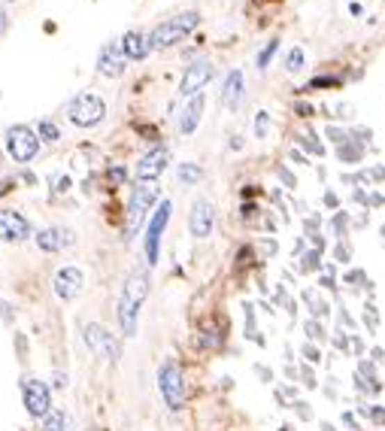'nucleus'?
I'll return each mask as SVG.
<instances>
[{"label":"nucleus","mask_w":385,"mask_h":431,"mask_svg":"<svg viewBox=\"0 0 385 431\" xmlns=\"http://www.w3.org/2000/svg\"><path fill=\"white\" fill-rule=\"evenodd\" d=\"M146 295H149V273L133 270L119 298V322H122L124 337L137 334V313H140V304L146 301Z\"/></svg>","instance_id":"f257e3e1"},{"label":"nucleus","mask_w":385,"mask_h":431,"mask_svg":"<svg viewBox=\"0 0 385 431\" xmlns=\"http://www.w3.org/2000/svg\"><path fill=\"white\" fill-rule=\"evenodd\" d=\"M197 19H200L197 13H182V15H177V19L161 22L152 34H149V46L152 49H167V46L179 43L182 37H188L191 31L197 28Z\"/></svg>","instance_id":"f03ea898"},{"label":"nucleus","mask_w":385,"mask_h":431,"mask_svg":"<svg viewBox=\"0 0 385 431\" xmlns=\"http://www.w3.org/2000/svg\"><path fill=\"white\" fill-rule=\"evenodd\" d=\"M158 389H161V398L170 410L186 407V377H182L177 361L161 364V371H158Z\"/></svg>","instance_id":"7ed1b4c3"},{"label":"nucleus","mask_w":385,"mask_h":431,"mask_svg":"<svg viewBox=\"0 0 385 431\" xmlns=\"http://www.w3.org/2000/svg\"><path fill=\"white\" fill-rule=\"evenodd\" d=\"M37 149H40V134H33L31 128L15 125L6 131V152H10L13 161H19V164L31 161L37 155Z\"/></svg>","instance_id":"20e7f679"},{"label":"nucleus","mask_w":385,"mask_h":431,"mask_svg":"<svg viewBox=\"0 0 385 431\" xmlns=\"http://www.w3.org/2000/svg\"><path fill=\"white\" fill-rule=\"evenodd\" d=\"M106 115V104L97 95H79L70 104V122L79 128H95L97 122H104Z\"/></svg>","instance_id":"39448f33"},{"label":"nucleus","mask_w":385,"mask_h":431,"mask_svg":"<svg viewBox=\"0 0 385 431\" xmlns=\"http://www.w3.org/2000/svg\"><path fill=\"white\" fill-rule=\"evenodd\" d=\"M155 201H158V188H152V186H140V188H133L131 204H128V237L137 234V228L143 225L146 213L152 210V204H155Z\"/></svg>","instance_id":"423d86ee"},{"label":"nucleus","mask_w":385,"mask_h":431,"mask_svg":"<svg viewBox=\"0 0 385 431\" xmlns=\"http://www.w3.org/2000/svg\"><path fill=\"white\" fill-rule=\"evenodd\" d=\"M24 407H28L31 416H49L52 413V392L43 380H24Z\"/></svg>","instance_id":"0eeeda50"},{"label":"nucleus","mask_w":385,"mask_h":431,"mask_svg":"<svg viewBox=\"0 0 385 431\" xmlns=\"http://www.w3.org/2000/svg\"><path fill=\"white\" fill-rule=\"evenodd\" d=\"M170 210H173L170 201H161V206H158L155 216H152V222H149V231H146V259H149V264L158 261V243H161L167 219H170Z\"/></svg>","instance_id":"6e6552de"},{"label":"nucleus","mask_w":385,"mask_h":431,"mask_svg":"<svg viewBox=\"0 0 385 431\" xmlns=\"http://www.w3.org/2000/svg\"><path fill=\"white\" fill-rule=\"evenodd\" d=\"M85 343H88L91 352L100 355V359H110V361L119 359V343H115V337H113L106 328H100V325H85Z\"/></svg>","instance_id":"1a4fd4ad"},{"label":"nucleus","mask_w":385,"mask_h":431,"mask_svg":"<svg viewBox=\"0 0 385 431\" xmlns=\"http://www.w3.org/2000/svg\"><path fill=\"white\" fill-rule=\"evenodd\" d=\"M213 225H215V210L209 201H195V206H191V216H188V228L191 234H195L197 240H204L213 234Z\"/></svg>","instance_id":"9d476101"},{"label":"nucleus","mask_w":385,"mask_h":431,"mask_svg":"<svg viewBox=\"0 0 385 431\" xmlns=\"http://www.w3.org/2000/svg\"><path fill=\"white\" fill-rule=\"evenodd\" d=\"M209 79H213V64H209V61H197V64H191V67L186 70V76H182V82H179V91L186 97H195V95H200V88H204Z\"/></svg>","instance_id":"9b49d317"},{"label":"nucleus","mask_w":385,"mask_h":431,"mask_svg":"<svg viewBox=\"0 0 385 431\" xmlns=\"http://www.w3.org/2000/svg\"><path fill=\"white\" fill-rule=\"evenodd\" d=\"M167 161H170V152H167V149H152L149 155H143V158H140V164H137V179H140V182H152V179H158V177L164 173Z\"/></svg>","instance_id":"f8f14e48"},{"label":"nucleus","mask_w":385,"mask_h":431,"mask_svg":"<svg viewBox=\"0 0 385 431\" xmlns=\"http://www.w3.org/2000/svg\"><path fill=\"white\" fill-rule=\"evenodd\" d=\"M79 292H82V270L61 268L55 273V295L61 298V301H70V298H76Z\"/></svg>","instance_id":"ddd939ff"},{"label":"nucleus","mask_w":385,"mask_h":431,"mask_svg":"<svg viewBox=\"0 0 385 431\" xmlns=\"http://www.w3.org/2000/svg\"><path fill=\"white\" fill-rule=\"evenodd\" d=\"M31 234L28 219L13 210H0V240H24Z\"/></svg>","instance_id":"4468645a"},{"label":"nucleus","mask_w":385,"mask_h":431,"mask_svg":"<svg viewBox=\"0 0 385 431\" xmlns=\"http://www.w3.org/2000/svg\"><path fill=\"white\" fill-rule=\"evenodd\" d=\"M122 52V46H106L104 52H100V58H97V67H100V73L104 76H122L124 73V55H119Z\"/></svg>","instance_id":"2eb2a0df"},{"label":"nucleus","mask_w":385,"mask_h":431,"mask_svg":"<svg viewBox=\"0 0 385 431\" xmlns=\"http://www.w3.org/2000/svg\"><path fill=\"white\" fill-rule=\"evenodd\" d=\"M122 55L124 58H131V61H140V58H146L149 55V37H143L140 31H128V34L122 37Z\"/></svg>","instance_id":"dca6fc26"},{"label":"nucleus","mask_w":385,"mask_h":431,"mask_svg":"<svg viewBox=\"0 0 385 431\" xmlns=\"http://www.w3.org/2000/svg\"><path fill=\"white\" fill-rule=\"evenodd\" d=\"M240 101H243V73L231 70L228 79H224V86H222V104L228 106V110H237Z\"/></svg>","instance_id":"f3484780"},{"label":"nucleus","mask_w":385,"mask_h":431,"mask_svg":"<svg viewBox=\"0 0 385 431\" xmlns=\"http://www.w3.org/2000/svg\"><path fill=\"white\" fill-rule=\"evenodd\" d=\"M200 113H204V95H195L188 101V106L182 110V119H179V131L182 134H191L200 122Z\"/></svg>","instance_id":"a211bd4d"},{"label":"nucleus","mask_w":385,"mask_h":431,"mask_svg":"<svg viewBox=\"0 0 385 431\" xmlns=\"http://www.w3.org/2000/svg\"><path fill=\"white\" fill-rule=\"evenodd\" d=\"M337 155H340L343 164H358V161H361V155H364L361 140H346V143L337 149Z\"/></svg>","instance_id":"6ab92c4d"},{"label":"nucleus","mask_w":385,"mask_h":431,"mask_svg":"<svg viewBox=\"0 0 385 431\" xmlns=\"http://www.w3.org/2000/svg\"><path fill=\"white\" fill-rule=\"evenodd\" d=\"M304 301L309 304V310H313V319H325L331 313V307H328V301H325L322 295H316L313 288H306L304 292Z\"/></svg>","instance_id":"aec40b11"},{"label":"nucleus","mask_w":385,"mask_h":431,"mask_svg":"<svg viewBox=\"0 0 385 431\" xmlns=\"http://www.w3.org/2000/svg\"><path fill=\"white\" fill-rule=\"evenodd\" d=\"M37 243H40V250H46V252H55L58 246L64 243V237H61V231H55V228H46V231H40V234H37Z\"/></svg>","instance_id":"412c9836"},{"label":"nucleus","mask_w":385,"mask_h":431,"mask_svg":"<svg viewBox=\"0 0 385 431\" xmlns=\"http://www.w3.org/2000/svg\"><path fill=\"white\" fill-rule=\"evenodd\" d=\"M43 431H67V416L61 410H52L43 422Z\"/></svg>","instance_id":"4be33fe9"},{"label":"nucleus","mask_w":385,"mask_h":431,"mask_svg":"<svg viewBox=\"0 0 385 431\" xmlns=\"http://www.w3.org/2000/svg\"><path fill=\"white\" fill-rule=\"evenodd\" d=\"M319 261H322V250H313V252H306L304 259H300V270H304V273H313V270H319Z\"/></svg>","instance_id":"5701e85b"},{"label":"nucleus","mask_w":385,"mask_h":431,"mask_svg":"<svg viewBox=\"0 0 385 431\" xmlns=\"http://www.w3.org/2000/svg\"><path fill=\"white\" fill-rule=\"evenodd\" d=\"M304 331H306V337H309V341H319V343L325 341V337H328V331L322 328V322H319V319H309L306 325H304Z\"/></svg>","instance_id":"b1692460"},{"label":"nucleus","mask_w":385,"mask_h":431,"mask_svg":"<svg viewBox=\"0 0 385 431\" xmlns=\"http://www.w3.org/2000/svg\"><path fill=\"white\" fill-rule=\"evenodd\" d=\"M286 67H288L291 73H297L300 67H304V49H291L288 58H286Z\"/></svg>","instance_id":"393cba45"},{"label":"nucleus","mask_w":385,"mask_h":431,"mask_svg":"<svg viewBox=\"0 0 385 431\" xmlns=\"http://www.w3.org/2000/svg\"><path fill=\"white\" fill-rule=\"evenodd\" d=\"M276 49H279V40H270V43H267V46H264V52H261V55H258V67H261V70H264V67H267V64H270V58L276 55Z\"/></svg>","instance_id":"a878e982"},{"label":"nucleus","mask_w":385,"mask_h":431,"mask_svg":"<svg viewBox=\"0 0 385 431\" xmlns=\"http://www.w3.org/2000/svg\"><path fill=\"white\" fill-rule=\"evenodd\" d=\"M179 179L182 182H197L200 179V168H197V164H182V168H179Z\"/></svg>","instance_id":"bb28decb"},{"label":"nucleus","mask_w":385,"mask_h":431,"mask_svg":"<svg viewBox=\"0 0 385 431\" xmlns=\"http://www.w3.org/2000/svg\"><path fill=\"white\" fill-rule=\"evenodd\" d=\"M364 322H367V331H370V334H376V328H379V313H376L373 304L364 310Z\"/></svg>","instance_id":"cd10ccee"},{"label":"nucleus","mask_w":385,"mask_h":431,"mask_svg":"<svg viewBox=\"0 0 385 431\" xmlns=\"http://www.w3.org/2000/svg\"><path fill=\"white\" fill-rule=\"evenodd\" d=\"M367 419H370L373 425H385V407L382 404H373V407L367 410Z\"/></svg>","instance_id":"c85d7f7f"},{"label":"nucleus","mask_w":385,"mask_h":431,"mask_svg":"<svg viewBox=\"0 0 385 431\" xmlns=\"http://www.w3.org/2000/svg\"><path fill=\"white\" fill-rule=\"evenodd\" d=\"M334 346H337V350L340 352H349V350H352V343H349V334H346V331H337V334H334Z\"/></svg>","instance_id":"c756f323"},{"label":"nucleus","mask_w":385,"mask_h":431,"mask_svg":"<svg viewBox=\"0 0 385 431\" xmlns=\"http://www.w3.org/2000/svg\"><path fill=\"white\" fill-rule=\"evenodd\" d=\"M304 359H306V361H313V364H319V361H322L319 346H316V343H304Z\"/></svg>","instance_id":"7c9ffc66"},{"label":"nucleus","mask_w":385,"mask_h":431,"mask_svg":"<svg viewBox=\"0 0 385 431\" xmlns=\"http://www.w3.org/2000/svg\"><path fill=\"white\" fill-rule=\"evenodd\" d=\"M40 137L43 140H58L61 134H58V128L52 125V122H40Z\"/></svg>","instance_id":"2f4dec72"},{"label":"nucleus","mask_w":385,"mask_h":431,"mask_svg":"<svg viewBox=\"0 0 385 431\" xmlns=\"http://www.w3.org/2000/svg\"><path fill=\"white\" fill-rule=\"evenodd\" d=\"M267 122H270V115H267V113H258V119H255V134H258V137H267Z\"/></svg>","instance_id":"473e14b6"},{"label":"nucleus","mask_w":385,"mask_h":431,"mask_svg":"<svg viewBox=\"0 0 385 431\" xmlns=\"http://www.w3.org/2000/svg\"><path fill=\"white\" fill-rule=\"evenodd\" d=\"M304 146L309 149V152H319V155H325V146H322L316 137H304Z\"/></svg>","instance_id":"72a5a7b5"},{"label":"nucleus","mask_w":385,"mask_h":431,"mask_svg":"<svg viewBox=\"0 0 385 431\" xmlns=\"http://www.w3.org/2000/svg\"><path fill=\"white\" fill-rule=\"evenodd\" d=\"M328 137L334 140V143H340V146L349 140V137H346V131H340V128H328Z\"/></svg>","instance_id":"f704fd0d"},{"label":"nucleus","mask_w":385,"mask_h":431,"mask_svg":"<svg viewBox=\"0 0 385 431\" xmlns=\"http://www.w3.org/2000/svg\"><path fill=\"white\" fill-rule=\"evenodd\" d=\"M334 255H337V261H349V255H352V250H349L346 243H337V250H334Z\"/></svg>","instance_id":"c9c22d12"},{"label":"nucleus","mask_w":385,"mask_h":431,"mask_svg":"<svg viewBox=\"0 0 385 431\" xmlns=\"http://www.w3.org/2000/svg\"><path fill=\"white\" fill-rule=\"evenodd\" d=\"M295 410H297V416H300V419H313V413H309V404H306V401H297V404H295Z\"/></svg>","instance_id":"e433bc0d"},{"label":"nucleus","mask_w":385,"mask_h":431,"mask_svg":"<svg viewBox=\"0 0 385 431\" xmlns=\"http://www.w3.org/2000/svg\"><path fill=\"white\" fill-rule=\"evenodd\" d=\"M346 225H349V216H346V213H340L337 219H334V231L340 234V231H346Z\"/></svg>","instance_id":"4c0bfd02"},{"label":"nucleus","mask_w":385,"mask_h":431,"mask_svg":"<svg viewBox=\"0 0 385 431\" xmlns=\"http://www.w3.org/2000/svg\"><path fill=\"white\" fill-rule=\"evenodd\" d=\"M346 283H370V279H364L361 270H349L346 273Z\"/></svg>","instance_id":"58836bf2"},{"label":"nucleus","mask_w":385,"mask_h":431,"mask_svg":"<svg viewBox=\"0 0 385 431\" xmlns=\"http://www.w3.org/2000/svg\"><path fill=\"white\" fill-rule=\"evenodd\" d=\"M300 377L306 380V386H309V389H316V386H319V383H316V377H313V371H309V368L300 371Z\"/></svg>","instance_id":"ea45409f"},{"label":"nucleus","mask_w":385,"mask_h":431,"mask_svg":"<svg viewBox=\"0 0 385 431\" xmlns=\"http://www.w3.org/2000/svg\"><path fill=\"white\" fill-rule=\"evenodd\" d=\"M67 188H70V179H67V177H58V179H55V192H67Z\"/></svg>","instance_id":"a19ab883"},{"label":"nucleus","mask_w":385,"mask_h":431,"mask_svg":"<svg viewBox=\"0 0 385 431\" xmlns=\"http://www.w3.org/2000/svg\"><path fill=\"white\" fill-rule=\"evenodd\" d=\"M319 86H337V79H313V88H319Z\"/></svg>","instance_id":"79ce46f5"},{"label":"nucleus","mask_w":385,"mask_h":431,"mask_svg":"<svg viewBox=\"0 0 385 431\" xmlns=\"http://www.w3.org/2000/svg\"><path fill=\"white\" fill-rule=\"evenodd\" d=\"M110 179H115V182H122V179H124V170H122V168H115V170H110Z\"/></svg>","instance_id":"37998d69"},{"label":"nucleus","mask_w":385,"mask_h":431,"mask_svg":"<svg viewBox=\"0 0 385 431\" xmlns=\"http://www.w3.org/2000/svg\"><path fill=\"white\" fill-rule=\"evenodd\" d=\"M343 422H346V425H349V428H355V425H358V422H355V416H352V413H343Z\"/></svg>","instance_id":"c03bdc74"},{"label":"nucleus","mask_w":385,"mask_h":431,"mask_svg":"<svg viewBox=\"0 0 385 431\" xmlns=\"http://www.w3.org/2000/svg\"><path fill=\"white\" fill-rule=\"evenodd\" d=\"M370 177H373V179H385V168H373Z\"/></svg>","instance_id":"a18cd8bd"},{"label":"nucleus","mask_w":385,"mask_h":431,"mask_svg":"<svg viewBox=\"0 0 385 431\" xmlns=\"http://www.w3.org/2000/svg\"><path fill=\"white\" fill-rule=\"evenodd\" d=\"M297 113H300V115H313V106H306V104H297Z\"/></svg>","instance_id":"49530a36"},{"label":"nucleus","mask_w":385,"mask_h":431,"mask_svg":"<svg viewBox=\"0 0 385 431\" xmlns=\"http://www.w3.org/2000/svg\"><path fill=\"white\" fill-rule=\"evenodd\" d=\"M352 350H355L358 355H361V352H364V343H361V337H355V341H352Z\"/></svg>","instance_id":"de8ad7c7"},{"label":"nucleus","mask_w":385,"mask_h":431,"mask_svg":"<svg viewBox=\"0 0 385 431\" xmlns=\"http://www.w3.org/2000/svg\"><path fill=\"white\" fill-rule=\"evenodd\" d=\"M370 355H373V361H382V359H385V352H382V350H379V346H376V350H373V352H370Z\"/></svg>","instance_id":"09e8293b"},{"label":"nucleus","mask_w":385,"mask_h":431,"mask_svg":"<svg viewBox=\"0 0 385 431\" xmlns=\"http://www.w3.org/2000/svg\"><path fill=\"white\" fill-rule=\"evenodd\" d=\"M325 204H328V206H337V195H325Z\"/></svg>","instance_id":"8fccbe9b"},{"label":"nucleus","mask_w":385,"mask_h":431,"mask_svg":"<svg viewBox=\"0 0 385 431\" xmlns=\"http://www.w3.org/2000/svg\"><path fill=\"white\" fill-rule=\"evenodd\" d=\"M322 431H334V425H328V422H322Z\"/></svg>","instance_id":"3c124183"},{"label":"nucleus","mask_w":385,"mask_h":431,"mask_svg":"<svg viewBox=\"0 0 385 431\" xmlns=\"http://www.w3.org/2000/svg\"><path fill=\"white\" fill-rule=\"evenodd\" d=\"M0 31H3V13H0Z\"/></svg>","instance_id":"603ef678"}]
</instances>
